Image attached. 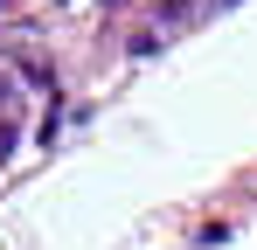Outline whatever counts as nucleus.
I'll return each mask as SVG.
<instances>
[{"label":"nucleus","instance_id":"f03ea898","mask_svg":"<svg viewBox=\"0 0 257 250\" xmlns=\"http://www.w3.org/2000/svg\"><path fill=\"white\" fill-rule=\"evenodd\" d=\"M0 111H7V77H0Z\"/></svg>","mask_w":257,"mask_h":250},{"label":"nucleus","instance_id":"f257e3e1","mask_svg":"<svg viewBox=\"0 0 257 250\" xmlns=\"http://www.w3.org/2000/svg\"><path fill=\"white\" fill-rule=\"evenodd\" d=\"M7 153H14V125H0V160H7Z\"/></svg>","mask_w":257,"mask_h":250}]
</instances>
